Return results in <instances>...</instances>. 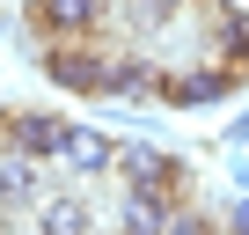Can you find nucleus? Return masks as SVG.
<instances>
[{
	"label": "nucleus",
	"instance_id": "obj_2",
	"mask_svg": "<svg viewBox=\"0 0 249 235\" xmlns=\"http://www.w3.org/2000/svg\"><path fill=\"white\" fill-rule=\"evenodd\" d=\"M110 184H132V191H176V198H191L198 169H191L183 155H169V147L117 140V169H110Z\"/></svg>",
	"mask_w": 249,
	"mask_h": 235
},
{
	"label": "nucleus",
	"instance_id": "obj_9",
	"mask_svg": "<svg viewBox=\"0 0 249 235\" xmlns=\"http://www.w3.org/2000/svg\"><path fill=\"white\" fill-rule=\"evenodd\" d=\"M88 220H95V213H88L81 198H66V191H44V198H37V228H44V235H81Z\"/></svg>",
	"mask_w": 249,
	"mask_h": 235
},
{
	"label": "nucleus",
	"instance_id": "obj_10",
	"mask_svg": "<svg viewBox=\"0 0 249 235\" xmlns=\"http://www.w3.org/2000/svg\"><path fill=\"white\" fill-rule=\"evenodd\" d=\"M117 8L132 15V30H140V37H154V30H161L176 8H191V0H117Z\"/></svg>",
	"mask_w": 249,
	"mask_h": 235
},
{
	"label": "nucleus",
	"instance_id": "obj_8",
	"mask_svg": "<svg viewBox=\"0 0 249 235\" xmlns=\"http://www.w3.org/2000/svg\"><path fill=\"white\" fill-rule=\"evenodd\" d=\"M205 8H213V59L249 74V15L234 8V0H205Z\"/></svg>",
	"mask_w": 249,
	"mask_h": 235
},
{
	"label": "nucleus",
	"instance_id": "obj_12",
	"mask_svg": "<svg viewBox=\"0 0 249 235\" xmlns=\"http://www.w3.org/2000/svg\"><path fill=\"white\" fill-rule=\"evenodd\" d=\"M220 220H227V228H242V235H249V198H242V191H234V198H227V206H220Z\"/></svg>",
	"mask_w": 249,
	"mask_h": 235
},
{
	"label": "nucleus",
	"instance_id": "obj_7",
	"mask_svg": "<svg viewBox=\"0 0 249 235\" xmlns=\"http://www.w3.org/2000/svg\"><path fill=\"white\" fill-rule=\"evenodd\" d=\"M176 213H183L176 191H132V184H117V206H110V220L124 228H176Z\"/></svg>",
	"mask_w": 249,
	"mask_h": 235
},
{
	"label": "nucleus",
	"instance_id": "obj_3",
	"mask_svg": "<svg viewBox=\"0 0 249 235\" xmlns=\"http://www.w3.org/2000/svg\"><path fill=\"white\" fill-rule=\"evenodd\" d=\"M242 88H249L242 66L191 59V66H169V81H161V110H205V103H227V96H242Z\"/></svg>",
	"mask_w": 249,
	"mask_h": 235
},
{
	"label": "nucleus",
	"instance_id": "obj_1",
	"mask_svg": "<svg viewBox=\"0 0 249 235\" xmlns=\"http://www.w3.org/2000/svg\"><path fill=\"white\" fill-rule=\"evenodd\" d=\"M110 59H117L110 37H59V44H44L37 74H44L59 96H95V103H110Z\"/></svg>",
	"mask_w": 249,
	"mask_h": 235
},
{
	"label": "nucleus",
	"instance_id": "obj_4",
	"mask_svg": "<svg viewBox=\"0 0 249 235\" xmlns=\"http://www.w3.org/2000/svg\"><path fill=\"white\" fill-rule=\"evenodd\" d=\"M161 81H169V59H161V52L117 44V59H110V96H124V103H161Z\"/></svg>",
	"mask_w": 249,
	"mask_h": 235
},
{
	"label": "nucleus",
	"instance_id": "obj_5",
	"mask_svg": "<svg viewBox=\"0 0 249 235\" xmlns=\"http://www.w3.org/2000/svg\"><path fill=\"white\" fill-rule=\"evenodd\" d=\"M59 169L73 176V184H103L110 169H117V140L103 133V125H66V147H59Z\"/></svg>",
	"mask_w": 249,
	"mask_h": 235
},
{
	"label": "nucleus",
	"instance_id": "obj_6",
	"mask_svg": "<svg viewBox=\"0 0 249 235\" xmlns=\"http://www.w3.org/2000/svg\"><path fill=\"white\" fill-rule=\"evenodd\" d=\"M66 125H73V118H59V110H15V118H8V147H30V155L59 162Z\"/></svg>",
	"mask_w": 249,
	"mask_h": 235
},
{
	"label": "nucleus",
	"instance_id": "obj_11",
	"mask_svg": "<svg viewBox=\"0 0 249 235\" xmlns=\"http://www.w3.org/2000/svg\"><path fill=\"white\" fill-rule=\"evenodd\" d=\"M220 147H227V155H242V147H249V110H242V118H227V125H220Z\"/></svg>",
	"mask_w": 249,
	"mask_h": 235
}]
</instances>
